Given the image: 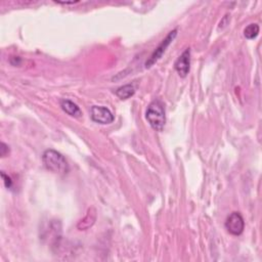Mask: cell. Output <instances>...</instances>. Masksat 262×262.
Listing matches in <instances>:
<instances>
[{
	"label": "cell",
	"instance_id": "6da1fadb",
	"mask_svg": "<svg viewBox=\"0 0 262 262\" xmlns=\"http://www.w3.org/2000/svg\"><path fill=\"white\" fill-rule=\"evenodd\" d=\"M42 161L47 169L55 174L65 175L69 171V164L65 157L54 150L45 151L42 156Z\"/></svg>",
	"mask_w": 262,
	"mask_h": 262
},
{
	"label": "cell",
	"instance_id": "7a4b0ae2",
	"mask_svg": "<svg viewBox=\"0 0 262 262\" xmlns=\"http://www.w3.org/2000/svg\"><path fill=\"white\" fill-rule=\"evenodd\" d=\"M145 117L151 127L156 131H162L166 123L165 110L163 104L160 100H155L151 102L147 107Z\"/></svg>",
	"mask_w": 262,
	"mask_h": 262
},
{
	"label": "cell",
	"instance_id": "3957f363",
	"mask_svg": "<svg viewBox=\"0 0 262 262\" xmlns=\"http://www.w3.org/2000/svg\"><path fill=\"white\" fill-rule=\"evenodd\" d=\"M177 35V30H172L168 33V35L166 36L165 39L162 40V42L159 44V47L155 49V51L152 53L150 56V59L146 61L145 63V68H151L153 65H155L159 60L162 58V55L165 53L166 49L170 44L172 43V41L175 39Z\"/></svg>",
	"mask_w": 262,
	"mask_h": 262
},
{
	"label": "cell",
	"instance_id": "277c9868",
	"mask_svg": "<svg viewBox=\"0 0 262 262\" xmlns=\"http://www.w3.org/2000/svg\"><path fill=\"white\" fill-rule=\"evenodd\" d=\"M225 229L233 236H240L245 229L243 216L238 212H233L225 221Z\"/></svg>",
	"mask_w": 262,
	"mask_h": 262
},
{
	"label": "cell",
	"instance_id": "5b68a950",
	"mask_svg": "<svg viewBox=\"0 0 262 262\" xmlns=\"http://www.w3.org/2000/svg\"><path fill=\"white\" fill-rule=\"evenodd\" d=\"M91 119L96 123L107 125L113 123L115 117H114L112 112L108 108L102 106H94L91 108Z\"/></svg>",
	"mask_w": 262,
	"mask_h": 262
},
{
	"label": "cell",
	"instance_id": "8992f818",
	"mask_svg": "<svg viewBox=\"0 0 262 262\" xmlns=\"http://www.w3.org/2000/svg\"><path fill=\"white\" fill-rule=\"evenodd\" d=\"M174 68L181 78H186L191 69V49L187 48L176 60Z\"/></svg>",
	"mask_w": 262,
	"mask_h": 262
},
{
	"label": "cell",
	"instance_id": "52a82bcc",
	"mask_svg": "<svg viewBox=\"0 0 262 262\" xmlns=\"http://www.w3.org/2000/svg\"><path fill=\"white\" fill-rule=\"evenodd\" d=\"M95 220H96V210L94 207H91L88 209L85 217L79 221V223L77 224V229L79 231H86L95 224Z\"/></svg>",
	"mask_w": 262,
	"mask_h": 262
},
{
	"label": "cell",
	"instance_id": "ba28073f",
	"mask_svg": "<svg viewBox=\"0 0 262 262\" xmlns=\"http://www.w3.org/2000/svg\"><path fill=\"white\" fill-rule=\"evenodd\" d=\"M61 107L64 112H66L68 115H70L75 118H80L82 115V112L75 102L69 100V99H63L61 101Z\"/></svg>",
	"mask_w": 262,
	"mask_h": 262
},
{
	"label": "cell",
	"instance_id": "9c48e42d",
	"mask_svg": "<svg viewBox=\"0 0 262 262\" xmlns=\"http://www.w3.org/2000/svg\"><path fill=\"white\" fill-rule=\"evenodd\" d=\"M115 94L120 99H128V98H130L131 96L134 95L135 88H134L133 85L127 84V85H124V86L119 87L115 91Z\"/></svg>",
	"mask_w": 262,
	"mask_h": 262
},
{
	"label": "cell",
	"instance_id": "30bf717a",
	"mask_svg": "<svg viewBox=\"0 0 262 262\" xmlns=\"http://www.w3.org/2000/svg\"><path fill=\"white\" fill-rule=\"evenodd\" d=\"M259 31H260V28L257 24H250L244 30V36L249 40L255 39L258 36Z\"/></svg>",
	"mask_w": 262,
	"mask_h": 262
},
{
	"label": "cell",
	"instance_id": "8fae6325",
	"mask_svg": "<svg viewBox=\"0 0 262 262\" xmlns=\"http://www.w3.org/2000/svg\"><path fill=\"white\" fill-rule=\"evenodd\" d=\"M1 176L3 178V181H4V186L7 188V189H10L11 187H13V180H11V178L9 176H7L3 171L1 172Z\"/></svg>",
	"mask_w": 262,
	"mask_h": 262
},
{
	"label": "cell",
	"instance_id": "7c38bea8",
	"mask_svg": "<svg viewBox=\"0 0 262 262\" xmlns=\"http://www.w3.org/2000/svg\"><path fill=\"white\" fill-rule=\"evenodd\" d=\"M9 154V149L8 145H6L4 143H1V147H0V155H1L2 158L8 156Z\"/></svg>",
	"mask_w": 262,
	"mask_h": 262
}]
</instances>
